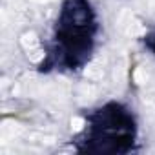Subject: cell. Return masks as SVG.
<instances>
[{"label": "cell", "mask_w": 155, "mask_h": 155, "mask_svg": "<svg viewBox=\"0 0 155 155\" xmlns=\"http://www.w3.org/2000/svg\"><path fill=\"white\" fill-rule=\"evenodd\" d=\"M22 44H24L26 48H29V49H31V48H35V46H37L38 42H37L35 35L31 33V35H24V38H22Z\"/></svg>", "instance_id": "cell-1"}, {"label": "cell", "mask_w": 155, "mask_h": 155, "mask_svg": "<svg viewBox=\"0 0 155 155\" xmlns=\"http://www.w3.org/2000/svg\"><path fill=\"white\" fill-rule=\"evenodd\" d=\"M82 126H84V120H82V119H79V117H75V119L71 120V128H73L75 131H81V130H82Z\"/></svg>", "instance_id": "cell-2"}, {"label": "cell", "mask_w": 155, "mask_h": 155, "mask_svg": "<svg viewBox=\"0 0 155 155\" xmlns=\"http://www.w3.org/2000/svg\"><path fill=\"white\" fill-rule=\"evenodd\" d=\"M37 2H48V0H37Z\"/></svg>", "instance_id": "cell-3"}]
</instances>
